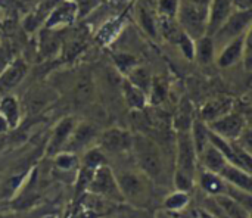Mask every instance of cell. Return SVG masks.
Listing matches in <instances>:
<instances>
[{
  "label": "cell",
  "instance_id": "33",
  "mask_svg": "<svg viewBox=\"0 0 252 218\" xmlns=\"http://www.w3.org/2000/svg\"><path fill=\"white\" fill-rule=\"evenodd\" d=\"M12 61L10 58V50L6 44L0 43V74L3 72V69L9 65V62Z\"/></svg>",
  "mask_w": 252,
  "mask_h": 218
},
{
  "label": "cell",
  "instance_id": "2",
  "mask_svg": "<svg viewBox=\"0 0 252 218\" xmlns=\"http://www.w3.org/2000/svg\"><path fill=\"white\" fill-rule=\"evenodd\" d=\"M133 155L142 173L151 179H157L161 176L164 170V161L159 146L148 136L136 134L133 136L131 145Z\"/></svg>",
  "mask_w": 252,
  "mask_h": 218
},
{
  "label": "cell",
  "instance_id": "11",
  "mask_svg": "<svg viewBox=\"0 0 252 218\" xmlns=\"http://www.w3.org/2000/svg\"><path fill=\"white\" fill-rule=\"evenodd\" d=\"M232 0H211L207 18V35L213 37L217 32V30L224 24V21L232 15Z\"/></svg>",
  "mask_w": 252,
  "mask_h": 218
},
{
  "label": "cell",
  "instance_id": "28",
  "mask_svg": "<svg viewBox=\"0 0 252 218\" xmlns=\"http://www.w3.org/2000/svg\"><path fill=\"white\" fill-rule=\"evenodd\" d=\"M93 94V81L90 75H83L77 86H75V97L80 100V103L87 102Z\"/></svg>",
  "mask_w": 252,
  "mask_h": 218
},
{
  "label": "cell",
  "instance_id": "32",
  "mask_svg": "<svg viewBox=\"0 0 252 218\" xmlns=\"http://www.w3.org/2000/svg\"><path fill=\"white\" fill-rule=\"evenodd\" d=\"M180 0H158V16L176 18Z\"/></svg>",
  "mask_w": 252,
  "mask_h": 218
},
{
  "label": "cell",
  "instance_id": "13",
  "mask_svg": "<svg viewBox=\"0 0 252 218\" xmlns=\"http://www.w3.org/2000/svg\"><path fill=\"white\" fill-rule=\"evenodd\" d=\"M248 31L244 35L236 37L232 41H229L226 46H223L219 58L216 59V62H217V65L220 68H229V66H233L235 63H238V62H242L244 47H245V40H247Z\"/></svg>",
  "mask_w": 252,
  "mask_h": 218
},
{
  "label": "cell",
  "instance_id": "1",
  "mask_svg": "<svg viewBox=\"0 0 252 218\" xmlns=\"http://www.w3.org/2000/svg\"><path fill=\"white\" fill-rule=\"evenodd\" d=\"M176 173H174V186L176 190L188 192L193 187L196 180V167H198V152L195 149L190 130L177 131L176 139Z\"/></svg>",
  "mask_w": 252,
  "mask_h": 218
},
{
  "label": "cell",
  "instance_id": "26",
  "mask_svg": "<svg viewBox=\"0 0 252 218\" xmlns=\"http://www.w3.org/2000/svg\"><path fill=\"white\" fill-rule=\"evenodd\" d=\"M49 89H32V92H30L27 94V100H25V108L30 111H38L41 109L46 103H49L50 96H49Z\"/></svg>",
  "mask_w": 252,
  "mask_h": 218
},
{
  "label": "cell",
  "instance_id": "4",
  "mask_svg": "<svg viewBox=\"0 0 252 218\" xmlns=\"http://www.w3.org/2000/svg\"><path fill=\"white\" fill-rule=\"evenodd\" d=\"M86 190L94 196H102V198H106L114 202H123L126 199L118 186L117 176L112 173V170L106 164L99 167L93 173L92 180Z\"/></svg>",
  "mask_w": 252,
  "mask_h": 218
},
{
  "label": "cell",
  "instance_id": "15",
  "mask_svg": "<svg viewBox=\"0 0 252 218\" xmlns=\"http://www.w3.org/2000/svg\"><path fill=\"white\" fill-rule=\"evenodd\" d=\"M232 106H233V100L230 97H216L211 99L208 102H205V105L201 108V121L205 124H210L219 118H221L223 115L232 112Z\"/></svg>",
  "mask_w": 252,
  "mask_h": 218
},
{
  "label": "cell",
  "instance_id": "18",
  "mask_svg": "<svg viewBox=\"0 0 252 218\" xmlns=\"http://www.w3.org/2000/svg\"><path fill=\"white\" fill-rule=\"evenodd\" d=\"M94 137H96V128L92 124H86V123L78 124V125H75L63 151L74 154V151H78V149L87 146Z\"/></svg>",
  "mask_w": 252,
  "mask_h": 218
},
{
  "label": "cell",
  "instance_id": "7",
  "mask_svg": "<svg viewBox=\"0 0 252 218\" xmlns=\"http://www.w3.org/2000/svg\"><path fill=\"white\" fill-rule=\"evenodd\" d=\"M216 218H251L250 211L226 195L208 196L205 201V208Z\"/></svg>",
  "mask_w": 252,
  "mask_h": 218
},
{
  "label": "cell",
  "instance_id": "37",
  "mask_svg": "<svg viewBox=\"0 0 252 218\" xmlns=\"http://www.w3.org/2000/svg\"><path fill=\"white\" fill-rule=\"evenodd\" d=\"M190 1L198 4V6H201V7H205V9H208L210 3H211V0H190Z\"/></svg>",
  "mask_w": 252,
  "mask_h": 218
},
{
  "label": "cell",
  "instance_id": "8",
  "mask_svg": "<svg viewBox=\"0 0 252 218\" xmlns=\"http://www.w3.org/2000/svg\"><path fill=\"white\" fill-rule=\"evenodd\" d=\"M78 16V6L74 0H61L49 13L44 24L41 25L43 30L59 31L63 27L71 25Z\"/></svg>",
  "mask_w": 252,
  "mask_h": 218
},
{
  "label": "cell",
  "instance_id": "31",
  "mask_svg": "<svg viewBox=\"0 0 252 218\" xmlns=\"http://www.w3.org/2000/svg\"><path fill=\"white\" fill-rule=\"evenodd\" d=\"M139 18H140V22H142V27L152 35V37H155L157 35V22H158V16H155V15H152V12L146 7H142L140 9V15H139Z\"/></svg>",
  "mask_w": 252,
  "mask_h": 218
},
{
  "label": "cell",
  "instance_id": "36",
  "mask_svg": "<svg viewBox=\"0 0 252 218\" xmlns=\"http://www.w3.org/2000/svg\"><path fill=\"white\" fill-rule=\"evenodd\" d=\"M10 128H9V124H7V121L4 120V117L0 114V137L4 134V133H7Z\"/></svg>",
  "mask_w": 252,
  "mask_h": 218
},
{
  "label": "cell",
  "instance_id": "14",
  "mask_svg": "<svg viewBox=\"0 0 252 218\" xmlns=\"http://www.w3.org/2000/svg\"><path fill=\"white\" fill-rule=\"evenodd\" d=\"M219 176L227 182L230 186L242 190V192H247V193H251L252 189V179H251V173L236 167V165H232V164H226L223 167V170L219 173Z\"/></svg>",
  "mask_w": 252,
  "mask_h": 218
},
{
  "label": "cell",
  "instance_id": "19",
  "mask_svg": "<svg viewBox=\"0 0 252 218\" xmlns=\"http://www.w3.org/2000/svg\"><path fill=\"white\" fill-rule=\"evenodd\" d=\"M157 30L158 32L171 44H177L182 41V38L186 35L182 27L179 25L176 18H167V16H158L157 22Z\"/></svg>",
  "mask_w": 252,
  "mask_h": 218
},
{
  "label": "cell",
  "instance_id": "12",
  "mask_svg": "<svg viewBox=\"0 0 252 218\" xmlns=\"http://www.w3.org/2000/svg\"><path fill=\"white\" fill-rule=\"evenodd\" d=\"M75 125H77V123L71 117L63 118L56 124V127L52 131L49 145H47V154L49 155H56V154H59V152H62L65 149V146H66Z\"/></svg>",
  "mask_w": 252,
  "mask_h": 218
},
{
  "label": "cell",
  "instance_id": "35",
  "mask_svg": "<svg viewBox=\"0 0 252 218\" xmlns=\"http://www.w3.org/2000/svg\"><path fill=\"white\" fill-rule=\"evenodd\" d=\"M188 218H216L213 214H210L207 210H204V208H195V210H192L190 211V214H189V217Z\"/></svg>",
  "mask_w": 252,
  "mask_h": 218
},
{
  "label": "cell",
  "instance_id": "21",
  "mask_svg": "<svg viewBox=\"0 0 252 218\" xmlns=\"http://www.w3.org/2000/svg\"><path fill=\"white\" fill-rule=\"evenodd\" d=\"M193 59H196L202 65H208L216 59V44L213 37L202 35L201 38L195 40Z\"/></svg>",
  "mask_w": 252,
  "mask_h": 218
},
{
  "label": "cell",
  "instance_id": "30",
  "mask_svg": "<svg viewBox=\"0 0 252 218\" xmlns=\"http://www.w3.org/2000/svg\"><path fill=\"white\" fill-rule=\"evenodd\" d=\"M55 164L62 171H69L77 165V156L72 152L62 151L55 155Z\"/></svg>",
  "mask_w": 252,
  "mask_h": 218
},
{
  "label": "cell",
  "instance_id": "16",
  "mask_svg": "<svg viewBox=\"0 0 252 218\" xmlns=\"http://www.w3.org/2000/svg\"><path fill=\"white\" fill-rule=\"evenodd\" d=\"M117 182H118V186H120L124 198H140L146 190V186H145L142 177L136 173L126 171V173L117 176Z\"/></svg>",
  "mask_w": 252,
  "mask_h": 218
},
{
  "label": "cell",
  "instance_id": "22",
  "mask_svg": "<svg viewBox=\"0 0 252 218\" xmlns=\"http://www.w3.org/2000/svg\"><path fill=\"white\" fill-rule=\"evenodd\" d=\"M123 96L130 109L140 111L146 106L148 102V94H145L142 90L134 87L127 78L123 80Z\"/></svg>",
  "mask_w": 252,
  "mask_h": 218
},
{
  "label": "cell",
  "instance_id": "5",
  "mask_svg": "<svg viewBox=\"0 0 252 218\" xmlns=\"http://www.w3.org/2000/svg\"><path fill=\"white\" fill-rule=\"evenodd\" d=\"M251 19L252 10H233L232 15L213 35L214 44L221 43L226 46L233 38L244 35L248 30H251Z\"/></svg>",
  "mask_w": 252,
  "mask_h": 218
},
{
  "label": "cell",
  "instance_id": "10",
  "mask_svg": "<svg viewBox=\"0 0 252 218\" xmlns=\"http://www.w3.org/2000/svg\"><path fill=\"white\" fill-rule=\"evenodd\" d=\"M28 74V63L22 59H12L0 74V94H12V92L24 81Z\"/></svg>",
  "mask_w": 252,
  "mask_h": 218
},
{
  "label": "cell",
  "instance_id": "3",
  "mask_svg": "<svg viewBox=\"0 0 252 218\" xmlns=\"http://www.w3.org/2000/svg\"><path fill=\"white\" fill-rule=\"evenodd\" d=\"M207 18L208 9L192 3L190 0H180L176 19L185 34L193 41L207 35Z\"/></svg>",
  "mask_w": 252,
  "mask_h": 218
},
{
  "label": "cell",
  "instance_id": "6",
  "mask_svg": "<svg viewBox=\"0 0 252 218\" xmlns=\"http://www.w3.org/2000/svg\"><path fill=\"white\" fill-rule=\"evenodd\" d=\"M207 125L214 134H217L226 140H230V142L241 139V136L247 130V121H245L244 115L238 114V112H229Z\"/></svg>",
  "mask_w": 252,
  "mask_h": 218
},
{
  "label": "cell",
  "instance_id": "24",
  "mask_svg": "<svg viewBox=\"0 0 252 218\" xmlns=\"http://www.w3.org/2000/svg\"><path fill=\"white\" fill-rule=\"evenodd\" d=\"M126 78L134 86L137 87L139 90H142L145 94H149V90H151V86H152V75L149 72V69H146L145 66H134L127 75Z\"/></svg>",
  "mask_w": 252,
  "mask_h": 218
},
{
  "label": "cell",
  "instance_id": "17",
  "mask_svg": "<svg viewBox=\"0 0 252 218\" xmlns=\"http://www.w3.org/2000/svg\"><path fill=\"white\" fill-rule=\"evenodd\" d=\"M199 186L208 196H219V195H227L230 190V185L224 182L219 174H214L211 171H204L198 177Z\"/></svg>",
  "mask_w": 252,
  "mask_h": 218
},
{
  "label": "cell",
  "instance_id": "38",
  "mask_svg": "<svg viewBox=\"0 0 252 218\" xmlns=\"http://www.w3.org/2000/svg\"><path fill=\"white\" fill-rule=\"evenodd\" d=\"M3 145H4V142H3V139H1V137H0V149H1V148H3Z\"/></svg>",
  "mask_w": 252,
  "mask_h": 218
},
{
  "label": "cell",
  "instance_id": "20",
  "mask_svg": "<svg viewBox=\"0 0 252 218\" xmlns=\"http://www.w3.org/2000/svg\"><path fill=\"white\" fill-rule=\"evenodd\" d=\"M0 114L7 121L9 128H15L19 124L22 115V108L18 97L13 94H4L0 100Z\"/></svg>",
  "mask_w": 252,
  "mask_h": 218
},
{
  "label": "cell",
  "instance_id": "34",
  "mask_svg": "<svg viewBox=\"0 0 252 218\" xmlns=\"http://www.w3.org/2000/svg\"><path fill=\"white\" fill-rule=\"evenodd\" d=\"M233 10H251L252 0H232Z\"/></svg>",
  "mask_w": 252,
  "mask_h": 218
},
{
  "label": "cell",
  "instance_id": "29",
  "mask_svg": "<svg viewBox=\"0 0 252 218\" xmlns=\"http://www.w3.org/2000/svg\"><path fill=\"white\" fill-rule=\"evenodd\" d=\"M114 62H115L117 68L121 71V74H124V75H127L134 66H137V59L130 53H115Z\"/></svg>",
  "mask_w": 252,
  "mask_h": 218
},
{
  "label": "cell",
  "instance_id": "25",
  "mask_svg": "<svg viewBox=\"0 0 252 218\" xmlns=\"http://www.w3.org/2000/svg\"><path fill=\"white\" fill-rule=\"evenodd\" d=\"M190 136L195 145V149L198 152V156L205 151V148L210 145V130L208 125L205 123H202L201 120H196L192 123L190 127Z\"/></svg>",
  "mask_w": 252,
  "mask_h": 218
},
{
  "label": "cell",
  "instance_id": "9",
  "mask_svg": "<svg viewBox=\"0 0 252 218\" xmlns=\"http://www.w3.org/2000/svg\"><path fill=\"white\" fill-rule=\"evenodd\" d=\"M99 145L102 152H109L112 155L124 154L131 151L133 134L127 130L114 127L105 130L99 137Z\"/></svg>",
  "mask_w": 252,
  "mask_h": 218
},
{
  "label": "cell",
  "instance_id": "23",
  "mask_svg": "<svg viewBox=\"0 0 252 218\" xmlns=\"http://www.w3.org/2000/svg\"><path fill=\"white\" fill-rule=\"evenodd\" d=\"M198 159L202 161V164H204V167H205L207 171H211L214 174H219L223 170V167L227 164V161L220 154V151L216 149L213 145H208L205 148V151L198 156Z\"/></svg>",
  "mask_w": 252,
  "mask_h": 218
},
{
  "label": "cell",
  "instance_id": "27",
  "mask_svg": "<svg viewBox=\"0 0 252 218\" xmlns=\"http://www.w3.org/2000/svg\"><path fill=\"white\" fill-rule=\"evenodd\" d=\"M190 202L189 193L188 192H182V190H176L171 195H168L164 201V208L168 211H182L185 210Z\"/></svg>",
  "mask_w": 252,
  "mask_h": 218
}]
</instances>
